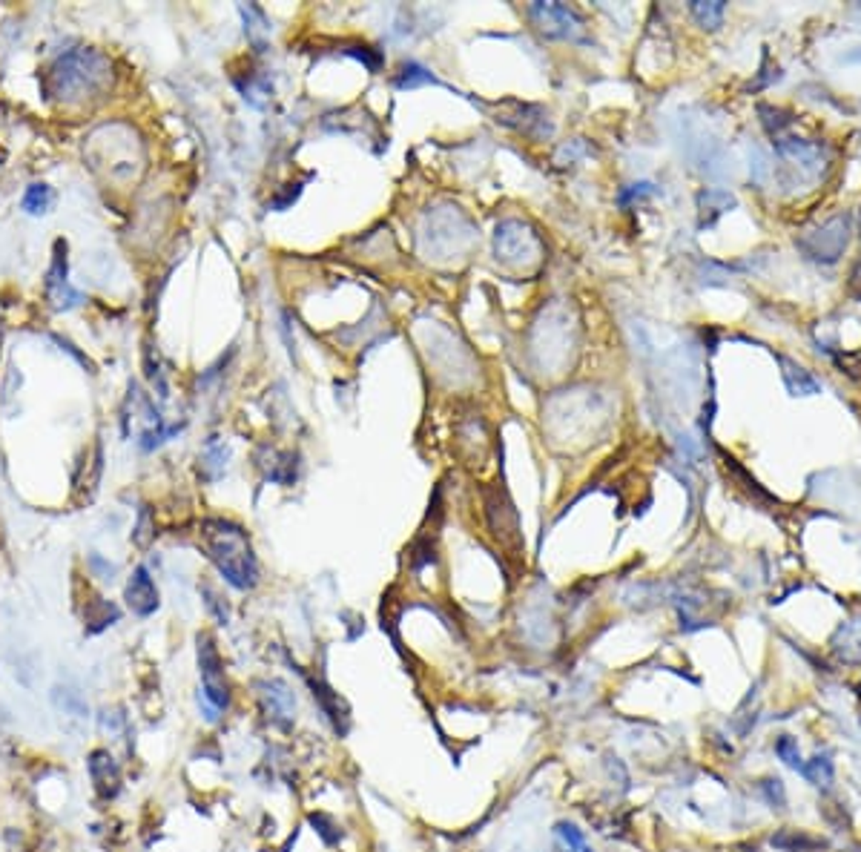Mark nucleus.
Masks as SVG:
<instances>
[{
    "instance_id": "obj_1",
    "label": "nucleus",
    "mask_w": 861,
    "mask_h": 852,
    "mask_svg": "<svg viewBox=\"0 0 861 852\" xmlns=\"http://www.w3.org/2000/svg\"><path fill=\"white\" fill-rule=\"evenodd\" d=\"M112 84V64L98 49H72L55 57L44 75V92L57 104H81Z\"/></svg>"
},
{
    "instance_id": "obj_2",
    "label": "nucleus",
    "mask_w": 861,
    "mask_h": 852,
    "mask_svg": "<svg viewBox=\"0 0 861 852\" xmlns=\"http://www.w3.org/2000/svg\"><path fill=\"white\" fill-rule=\"evenodd\" d=\"M202 545L213 566L222 571V577L242 591L259 583V563L253 554L247 531L230 520H204L202 523Z\"/></svg>"
},
{
    "instance_id": "obj_3",
    "label": "nucleus",
    "mask_w": 861,
    "mask_h": 852,
    "mask_svg": "<svg viewBox=\"0 0 861 852\" xmlns=\"http://www.w3.org/2000/svg\"><path fill=\"white\" fill-rule=\"evenodd\" d=\"M847 242H850V215H835L827 224L807 233L804 239L798 242V247L804 250L810 259L833 265L838 262V255L845 253Z\"/></svg>"
},
{
    "instance_id": "obj_4",
    "label": "nucleus",
    "mask_w": 861,
    "mask_h": 852,
    "mask_svg": "<svg viewBox=\"0 0 861 852\" xmlns=\"http://www.w3.org/2000/svg\"><path fill=\"white\" fill-rule=\"evenodd\" d=\"M47 302L52 310H72L84 302V296L69 285V262H67L64 239H57L52 250V265L47 273Z\"/></svg>"
},
{
    "instance_id": "obj_5",
    "label": "nucleus",
    "mask_w": 861,
    "mask_h": 852,
    "mask_svg": "<svg viewBox=\"0 0 861 852\" xmlns=\"http://www.w3.org/2000/svg\"><path fill=\"white\" fill-rule=\"evenodd\" d=\"M199 669H202V686H204V698L215 706L224 709L230 703V691H227V681H224V669H222V658L219 649H215L210 634H199Z\"/></svg>"
},
{
    "instance_id": "obj_6",
    "label": "nucleus",
    "mask_w": 861,
    "mask_h": 852,
    "mask_svg": "<svg viewBox=\"0 0 861 852\" xmlns=\"http://www.w3.org/2000/svg\"><path fill=\"white\" fill-rule=\"evenodd\" d=\"M532 15L537 26L549 35V37H580L583 35V24L580 17L569 9V6H560V4H534L532 6Z\"/></svg>"
},
{
    "instance_id": "obj_7",
    "label": "nucleus",
    "mask_w": 861,
    "mask_h": 852,
    "mask_svg": "<svg viewBox=\"0 0 861 852\" xmlns=\"http://www.w3.org/2000/svg\"><path fill=\"white\" fill-rule=\"evenodd\" d=\"M124 597H127V606L139 614V618H150V614L159 608V588H155L150 571L144 566H139L132 571Z\"/></svg>"
},
{
    "instance_id": "obj_8",
    "label": "nucleus",
    "mask_w": 861,
    "mask_h": 852,
    "mask_svg": "<svg viewBox=\"0 0 861 852\" xmlns=\"http://www.w3.org/2000/svg\"><path fill=\"white\" fill-rule=\"evenodd\" d=\"M89 775L95 781V789L101 792V798H112L115 792H119V766H115L112 755L104 749H98L89 755Z\"/></svg>"
},
{
    "instance_id": "obj_9",
    "label": "nucleus",
    "mask_w": 861,
    "mask_h": 852,
    "mask_svg": "<svg viewBox=\"0 0 861 852\" xmlns=\"http://www.w3.org/2000/svg\"><path fill=\"white\" fill-rule=\"evenodd\" d=\"M101 468H104V451H101V442H95L92 453L81 465V477L75 480V500L78 503H89L92 500L98 483H101Z\"/></svg>"
},
{
    "instance_id": "obj_10",
    "label": "nucleus",
    "mask_w": 861,
    "mask_h": 852,
    "mask_svg": "<svg viewBox=\"0 0 861 852\" xmlns=\"http://www.w3.org/2000/svg\"><path fill=\"white\" fill-rule=\"evenodd\" d=\"M781 365H784V382H787L793 396H813V393L821 390V382L815 379L810 370H804V368L790 362V359H781Z\"/></svg>"
},
{
    "instance_id": "obj_11",
    "label": "nucleus",
    "mask_w": 861,
    "mask_h": 852,
    "mask_svg": "<svg viewBox=\"0 0 861 852\" xmlns=\"http://www.w3.org/2000/svg\"><path fill=\"white\" fill-rule=\"evenodd\" d=\"M773 847L784 849V852H813V849L825 847V841L810 836V832H801V829H781L778 836H773Z\"/></svg>"
},
{
    "instance_id": "obj_12",
    "label": "nucleus",
    "mask_w": 861,
    "mask_h": 852,
    "mask_svg": "<svg viewBox=\"0 0 861 852\" xmlns=\"http://www.w3.org/2000/svg\"><path fill=\"white\" fill-rule=\"evenodd\" d=\"M119 618H121V611L115 608L109 600H89V606L84 611V620H87V631L89 634L104 631L107 626L119 623Z\"/></svg>"
},
{
    "instance_id": "obj_13",
    "label": "nucleus",
    "mask_w": 861,
    "mask_h": 852,
    "mask_svg": "<svg viewBox=\"0 0 861 852\" xmlns=\"http://www.w3.org/2000/svg\"><path fill=\"white\" fill-rule=\"evenodd\" d=\"M21 207L29 215H47L55 207V190L49 184H29L26 192H24Z\"/></svg>"
},
{
    "instance_id": "obj_14",
    "label": "nucleus",
    "mask_w": 861,
    "mask_h": 852,
    "mask_svg": "<svg viewBox=\"0 0 861 852\" xmlns=\"http://www.w3.org/2000/svg\"><path fill=\"white\" fill-rule=\"evenodd\" d=\"M690 9H692V15H695V21L703 26V29H718L721 26V21H723V6L721 0H710V4H703V0H695V4H690Z\"/></svg>"
},
{
    "instance_id": "obj_15",
    "label": "nucleus",
    "mask_w": 861,
    "mask_h": 852,
    "mask_svg": "<svg viewBox=\"0 0 861 852\" xmlns=\"http://www.w3.org/2000/svg\"><path fill=\"white\" fill-rule=\"evenodd\" d=\"M801 772L813 786H830L833 784V761L827 755H815L813 761L801 764Z\"/></svg>"
},
{
    "instance_id": "obj_16",
    "label": "nucleus",
    "mask_w": 861,
    "mask_h": 852,
    "mask_svg": "<svg viewBox=\"0 0 861 852\" xmlns=\"http://www.w3.org/2000/svg\"><path fill=\"white\" fill-rule=\"evenodd\" d=\"M394 84L399 89H417V87H425V84H437V78L430 75L428 69H422L420 64H402Z\"/></svg>"
},
{
    "instance_id": "obj_17",
    "label": "nucleus",
    "mask_w": 861,
    "mask_h": 852,
    "mask_svg": "<svg viewBox=\"0 0 861 852\" xmlns=\"http://www.w3.org/2000/svg\"><path fill=\"white\" fill-rule=\"evenodd\" d=\"M775 755H778L781 761H784L787 766L801 769V749H798L795 738H790V735L778 738V741H775Z\"/></svg>"
},
{
    "instance_id": "obj_18",
    "label": "nucleus",
    "mask_w": 861,
    "mask_h": 852,
    "mask_svg": "<svg viewBox=\"0 0 861 852\" xmlns=\"http://www.w3.org/2000/svg\"><path fill=\"white\" fill-rule=\"evenodd\" d=\"M557 836L565 841L569 852H592V847L586 844V838H583V832H580L577 826H572V824H560V826H557Z\"/></svg>"
},
{
    "instance_id": "obj_19",
    "label": "nucleus",
    "mask_w": 861,
    "mask_h": 852,
    "mask_svg": "<svg viewBox=\"0 0 861 852\" xmlns=\"http://www.w3.org/2000/svg\"><path fill=\"white\" fill-rule=\"evenodd\" d=\"M348 55H354V57H359V61L370 69V72H377L379 69V64H382V55L379 52H370L368 47H357V49H348Z\"/></svg>"
},
{
    "instance_id": "obj_20",
    "label": "nucleus",
    "mask_w": 861,
    "mask_h": 852,
    "mask_svg": "<svg viewBox=\"0 0 861 852\" xmlns=\"http://www.w3.org/2000/svg\"><path fill=\"white\" fill-rule=\"evenodd\" d=\"M761 786H764V792H767V798H770L773 806H778V809L784 806V786H781L778 778H770V781H764Z\"/></svg>"
},
{
    "instance_id": "obj_21",
    "label": "nucleus",
    "mask_w": 861,
    "mask_h": 852,
    "mask_svg": "<svg viewBox=\"0 0 861 852\" xmlns=\"http://www.w3.org/2000/svg\"><path fill=\"white\" fill-rule=\"evenodd\" d=\"M132 537H135V543H139L141 548H144V545L150 543V537H152V531H150V511H147V508L141 511V523H139V531H135V534H132Z\"/></svg>"
},
{
    "instance_id": "obj_22",
    "label": "nucleus",
    "mask_w": 861,
    "mask_h": 852,
    "mask_svg": "<svg viewBox=\"0 0 861 852\" xmlns=\"http://www.w3.org/2000/svg\"><path fill=\"white\" fill-rule=\"evenodd\" d=\"M858 698H861V686H858Z\"/></svg>"
}]
</instances>
